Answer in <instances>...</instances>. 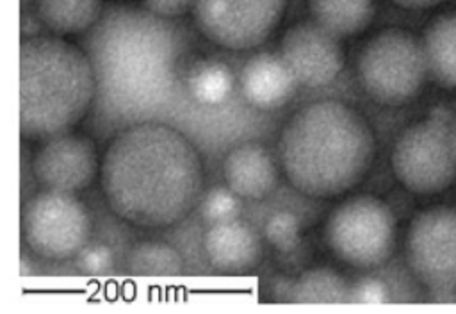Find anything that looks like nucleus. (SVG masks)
Segmentation results:
<instances>
[{
  "instance_id": "nucleus-1",
  "label": "nucleus",
  "mask_w": 456,
  "mask_h": 314,
  "mask_svg": "<svg viewBox=\"0 0 456 314\" xmlns=\"http://www.w3.org/2000/svg\"><path fill=\"white\" fill-rule=\"evenodd\" d=\"M109 209L142 228H166L185 219L201 202L203 162L176 128L141 121L119 130L100 162Z\"/></svg>"
},
{
  "instance_id": "nucleus-2",
  "label": "nucleus",
  "mask_w": 456,
  "mask_h": 314,
  "mask_svg": "<svg viewBox=\"0 0 456 314\" xmlns=\"http://www.w3.org/2000/svg\"><path fill=\"white\" fill-rule=\"evenodd\" d=\"M183 36L146 9L118 5L102 14L86 43L103 114L130 125L153 121L176 86Z\"/></svg>"
},
{
  "instance_id": "nucleus-3",
  "label": "nucleus",
  "mask_w": 456,
  "mask_h": 314,
  "mask_svg": "<svg viewBox=\"0 0 456 314\" xmlns=\"http://www.w3.org/2000/svg\"><path fill=\"white\" fill-rule=\"evenodd\" d=\"M280 166L310 198H335L363 180L376 153L369 121L338 100H317L294 112L280 134Z\"/></svg>"
},
{
  "instance_id": "nucleus-4",
  "label": "nucleus",
  "mask_w": 456,
  "mask_h": 314,
  "mask_svg": "<svg viewBox=\"0 0 456 314\" xmlns=\"http://www.w3.org/2000/svg\"><path fill=\"white\" fill-rule=\"evenodd\" d=\"M96 98L93 64L59 36H32L20 45V132L50 139L77 125Z\"/></svg>"
},
{
  "instance_id": "nucleus-5",
  "label": "nucleus",
  "mask_w": 456,
  "mask_h": 314,
  "mask_svg": "<svg viewBox=\"0 0 456 314\" xmlns=\"http://www.w3.org/2000/svg\"><path fill=\"white\" fill-rule=\"evenodd\" d=\"M428 73L422 41L403 29L374 34L356 61L360 87L372 102L387 107L406 105L417 98Z\"/></svg>"
},
{
  "instance_id": "nucleus-6",
  "label": "nucleus",
  "mask_w": 456,
  "mask_h": 314,
  "mask_svg": "<svg viewBox=\"0 0 456 314\" xmlns=\"http://www.w3.org/2000/svg\"><path fill=\"white\" fill-rule=\"evenodd\" d=\"M395 230V216L383 200L358 194L340 202L330 212L324 239L342 262L358 269H372L392 255Z\"/></svg>"
},
{
  "instance_id": "nucleus-7",
  "label": "nucleus",
  "mask_w": 456,
  "mask_h": 314,
  "mask_svg": "<svg viewBox=\"0 0 456 314\" xmlns=\"http://www.w3.org/2000/svg\"><path fill=\"white\" fill-rule=\"evenodd\" d=\"M390 166L397 182L413 194L447 191L456 180V145L447 121L429 116L406 127L392 146Z\"/></svg>"
},
{
  "instance_id": "nucleus-8",
  "label": "nucleus",
  "mask_w": 456,
  "mask_h": 314,
  "mask_svg": "<svg viewBox=\"0 0 456 314\" xmlns=\"http://www.w3.org/2000/svg\"><path fill=\"white\" fill-rule=\"evenodd\" d=\"M406 262L413 277L436 300L456 298V205L420 211L404 239Z\"/></svg>"
},
{
  "instance_id": "nucleus-9",
  "label": "nucleus",
  "mask_w": 456,
  "mask_h": 314,
  "mask_svg": "<svg viewBox=\"0 0 456 314\" xmlns=\"http://www.w3.org/2000/svg\"><path fill=\"white\" fill-rule=\"evenodd\" d=\"M28 248L50 260L77 257L89 243L91 216L75 193L45 189L30 198L21 216Z\"/></svg>"
},
{
  "instance_id": "nucleus-10",
  "label": "nucleus",
  "mask_w": 456,
  "mask_h": 314,
  "mask_svg": "<svg viewBox=\"0 0 456 314\" xmlns=\"http://www.w3.org/2000/svg\"><path fill=\"white\" fill-rule=\"evenodd\" d=\"M287 0H198L192 11L200 32L217 46L249 50L281 21Z\"/></svg>"
},
{
  "instance_id": "nucleus-11",
  "label": "nucleus",
  "mask_w": 456,
  "mask_h": 314,
  "mask_svg": "<svg viewBox=\"0 0 456 314\" xmlns=\"http://www.w3.org/2000/svg\"><path fill=\"white\" fill-rule=\"evenodd\" d=\"M280 55L299 86L322 87L331 84L344 66L338 37L315 21H299L281 37Z\"/></svg>"
},
{
  "instance_id": "nucleus-12",
  "label": "nucleus",
  "mask_w": 456,
  "mask_h": 314,
  "mask_svg": "<svg viewBox=\"0 0 456 314\" xmlns=\"http://www.w3.org/2000/svg\"><path fill=\"white\" fill-rule=\"evenodd\" d=\"M100 169L93 139L82 134H59L45 141L34 155L32 173L45 189L78 193Z\"/></svg>"
},
{
  "instance_id": "nucleus-13",
  "label": "nucleus",
  "mask_w": 456,
  "mask_h": 314,
  "mask_svg": "<svg viewBox=\"0 0 456 314\" xmlns=\"http://www.w3.org/2000/svg\"><path fill=\"white\" fill-rule=\"evenodd\" d=\"M239 84L244 100L260 111L283 107L299 86L281 55L271 52L251 55L240 70Z\"/></svg>"
},
{
  "instance_id": "nucleus-14",
  "label": "nucleus",
  "mask_w": 456,
  "mask_h": 314,
  "mask_svg": "<svg viewBox=\"0 0 456 314\" xmlns=\"http://www.w3.org/2000/svg\"><path fill=\"white\" fill-rule=\"evenodd\" d=\"M203 252L208 264L223 273H244L262 260L260 237L240 219L210 225L203 234Z\"/></svg>"
},
{
  "instance_id": "nucleus-15",
  "label": "nucleus",
  "mask_w": 456,
  "mask_h": 314,
  "mask_svg": "<svg viewBox=\"0 0 456 314\" xmlns=\"http://www.w3.org/2000/svg\"><path fill=\"white\" fill-rule=\"evenodd\" d=\"M224 184L244 200H264L278 182L271 152L255 141L235 145L223 161Z\"/></svg>"
},
{
  "instance_id": "nucleus-16",
  "label": "nucleus",
  "mask_w": 456,
  "mask_h": 314,
  "mask_svg": "<svg viewBox=\"0 0 456 314\" xmlns=\"http://www.w3.org/2000/svg\"><path fill=\"white\" fill-rule=\"evenodd\" d=\"M422 45L431 77L440 86L456 91V9L429 21Z\"/></svg>"
},
{
  "instance_id": "nucleus-17",
  "label": "nucleus",
  "mask_w": 456,
  "mask_h": 314,
  "mask_svg": "<svg viewBox=\"0 0 456 314\" xmlns=\"http://www.w3.org/2000/svg\"><path fill=\"white\" fill-rule=\"evenodd\" d=\"M312 21L335 37L363 32L374 18V0H306Z\"/></svg>"
},
{
  "instance_id": "nucleus-18",
  "label": "nucleus",
  "mask_w": 456,
  "mask_h": 314,
  "mask_svg": "<svg viewBox=\"0 0 456 314\" xmlns=\"http://www.w3.org/2000/svg\"><path fill=\"white\" fill-rule=\"evenodd\" d=\"M36 14L53 36L91 30L102 18V0H36Z\"/></svg>"
},
{
  "instance_id": "nucleus-19",
  "label": "nucleus",
  "mask_w": 456,
  "mask_h": 314,
  "mask_svg": "<svg viewBox=\"0 0 456 314\" xmlns=\"http://www.w3.org/2000/svg\"><path fill=\"white\" fill-rule=\"evenodd\" d=\"M351 285L346 278L331 268L321 266L306 269L294 280V303H340L349 302Z\"/></svg>"
},
{
  "instance_id": "nucleus-20",
  "label": "nucleus",
  "mask_w": 456,
  "mask_h": 314,
  "mask_svg": "<svg viewBox=\"0 0 456 314\" xmlns=\"http://www.w3.org/2000/svg\"><path fill=\"white\" fill-rule=\"evenodd\" d=\"M125 266L137 277H175L183 271V259L167 243L141 241L128 250Z\"/></svg>"
},
{
  "instance_id": "nucleus-21",
  "label": "nucleus",
  "mask_w": 456,
  "mask_h": 314,
  "mask_svg": "<svg viewBox=\"0 0 456 314\" xmlns=\"http://www.w3.org/2000/svg\"><path fill=\"white\" fill-rule=\"evenodd\" d=\"M232 84L230 70L219 62L201 64L187 78L189 93L194 100L207 105L221 103L230 95Z\"/></svg>"
},
{
  "instance_id": "nucleus-22",
  "label": "nucleus",
  "mask_w": 456,
  "mask_h": 314,
  "mask_svg": "<svg viewBox=\"0 0 456 314\" xmlns=\"http://www.w3.org/2000/svg\"><path fill=\"white\" fill-rule=\"evenodd\" d=\"M265 241L278 252L289 253L297 248L301 241V227L299 219L290 211H276L273 212L264 225Z\"/></svg>"
},
{
  "instance_id": "nucleus-23",
  "label": "nucleus",
  "mask_w": 456,
  "mask_h": 314,
  "mask_svg": "<svg viewBox=\"0 0 456 314\" xmlns=\"http://www.w3.org/2000/svg\"><path fill=\"white\" fill-rule=\"evenodd\" d=\"M200 211L203 219L210 225L239 219L242 212L240 196L233 193L228 186L214 187L201 198Z\"/></svg>"
},
{
  "instance_id": "nucleus-24",
  "label": "nucleus",
  "mask_w": 456,
  "mask_h": 314,
  "mask_svg": "<svg viewBox=\"0 0 456 314\" xmlns=\"http://www.w3.org/2000/svg\"><path fill=\"white\" fill-rule=\"evenodd\" d=\"M75 259L77 268L86 275H107L114 268V252L102 243H87Z\"/></svg>"
},
{
  "instance_id": "nucleus-25",
  "label": "nucleus",
  "mask_w": 456,
  "mask_h": 314,
  "mask_svg": "<svg viewBox=\"0 0 456 314\" xmlns=\"http://www.w3.org/2000/svg\"><path fill=\"white\" fill-rule=\"evenodd\" d=\"M387 300H388L387 285L374 277H363V278L356 280L349 291V302L383 303Z\"/></svg>"
},
{
  "instance_id": "nucleus-26",
  "label": "nucleus",
  "mask_w": 456,
  "mask_h": 314,
  "mask_svg": "<svg viewBox=\"0 0 456 314\" xmlns=\"http://www.w3.org/2000/svg\"><path fill=\"white\" fill-rule=\"evenodd\" d=\"M144 9L150 11L155 16L166 18V20H175L189 11H194L198 0H141Z\"/></svg>"
},
{
  "instance_id": "nucleus-27",
  "label": "nucleus",
  "mask_w": 456,
  "mask_h": 314,
  "mask_svg": "<svg viewBox=\"0 0 456 314\" xmlns=\"http://www.w3.org/2000/svg\"><path fill=\"white\" fill-rule=\"evenodd\" d=\"M292 287H294V280L287 278V277H276L271 282V298L274 302H290L292 298Z\"/></svg>"
},
{
  "instance_id": "nucleus-28",
  "label": "nucleus",
  "mask_w": 456,
  "mask_h": 314,
  "mask_svg": "<svg viewBox=\"0 0 456 314\" xmlns=\"http://www.w3.org/2000/svg\"><path fill=\"white\" fill-rule=\"evenodd\" d=\"M390 2L406 11H428L444 4L445 0H390Z\"/></svg>"
},
{
  "instance_id": "nucleus-29",
  "label": "nucleus",
  "mask_w": 456,
  "mask_h": 314,
  "mask_svg": "<svg viewBox=\"0 0 456 314\" xmlns=\"http://www.w3.org/2000/svg\"><path fill=\"white\" fill-rule=\"evenodd\" d=\"M34 273V268L30 264V260L27 262V255H21V260H20V275L21 277H27V275H32Z\"/></svg>"
},
{
  "instance_id": "nucleus-30",
  "label": "nucleus",
  "mask_w": 456,
  "mask_h": 314,
  "mask_svg": "<svg viewBox=\"0 0 456 314\" xmlns=\"http://www.w3.org/2000/svg\"><path fill=\"white\" fill-rule=\"evenodd\" d=\"M451 130H452V137H454V145H456V118H454V123H452Z\"/></svg>"
}]
</instances>
